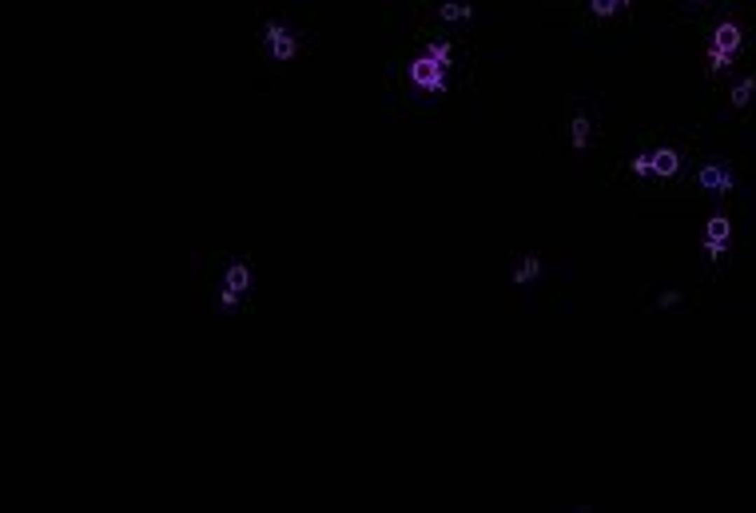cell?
I'll return each mask as SVG.
<instances>
[{"mask_svg": "<svg viewBox=\"0 0 756 513\" xmlns=\"http://www.w3.org/2000/svg\"><path fill=\"white\" fill-rule=\"evenodd\" d=\"M633 171H637V175H653V156H649V151L637 156V159H633Z\"/></svg>", "mask_w": 756, "mask_h": 513, "instance_id": "14", "label": "cell"}, {"mask_svg": "<svg viewBox=\"0 0 756 513\" xmlns=\"http://www.w3.org/2000/svg\"><path fill=\"white\" fill-rule=\"evenodd\" d=\"M756 96V76H744L741 84L732 88V104H736V108H744V104H748V100Z\"/></svg>", "mask_w": 756, "mask_h": 513, "instance_id": "10", "label": "cell"}, {"mask_svg": "<svg viewBox=\"0 0 756 513\" xmlns=\"http://www.w3.org/2000/svg\"><path fill=\"white\" fill-rule=\"evenodd\" d=\"M219 303H224V306H235V303H239V291H231V287H224V294H219Z\"/></svg>", "mask_w": 756, "mask_h": 513, "instance_id": "18", "label": "cell"}, {"mask_svg": "<svg viewBox=\"0 0 756 513\" xmlns=\"http://www.w3.org/2000/svg\"><path fill=\"white\" fill-rule=\"evenodd\" d=\"M617 4H621V0H589V8H593L597 16H609L613 8H617Z\"/></svg>", "mask_w": 756, "mask_h": 513, "instance_id": "15", "label": "cell"}, {"mask_svg": "<svg viewBox=\"0 0 756 513\" xmlns=\"http://www.w3.org/2000/svg\"><path fill=\"white\" fill-rule=\"evenodd\" d=\"M724 247H729L724 239H705V251H708L713 259H717V255H724Z\"/></svg>", "mask_w": 756, "mask_h": 513, "instance_id": "16", "label": "cell"}, {"mask_svg": "<svg viewBox=\"0 0 756 513\" xmlns=\"http://www.w3.org/2000/svg\"><path fill=\"white\" fill-rule=\"evenodd\" d=\"M681 303V291H661V299H657V306H677Z\"/></svg>", "mask_w": 756, "mask_h": 513, "instance_id": "17", "label": "cell"}, {"mask_svg": "<svg viewBox=\"0 0 756 513\" xmlns=\"http://www.w3.org/2000/svg\"><path fill=\"white\" fill-rule=\"evenodd\" d=\"M736 44H741V25H732V20H724V25H717V32H713V48L736 52Z\"/></svg>", "mask_w": 756, "mask_h": 513, "instance_id": "5", "label": "cell"}, {"mask_svg": "<svg viewBox=\"0 0 756 513\" xmlns=\"http://www.w3.org/2000/svg\"><path fill=\"white\" fill-rule=\"evenodd\" d=\"M649 156H653V175H677L681 171V151L677 147H657Z\"/></svg>", "mask_w": 756, "mask_h": 513, "instance_id": "4", "label": "cell"}, {"mask_svg": "<svg viewBox=\"0 0 756 513\" xmlns=\"http://www.w3.org/2000/svg\"><path fill=\"white\" fill-rule=\"evenodd\" d=\"M621 4H629V0H621Z\"/></svg>", "mask_w": 756, "mask_h": 513, "instance_id": "19", "label": "cell"}, {"mask_svg": "<svg viewBox=\"0 0 756 513\" xmlns=\"http://www.w3.org/2000/svg\"><path fill=\"white\" fill-rule=\"evenodd\" d=\"M438 16H442V20H470L474 8H470V0H446V4L438 8Z\"/></svg>", "mask_w": 756, "mask_h": 513, "instance_id": "7", "label": "cell"}, {"mask_svg": "<svg viewBox=\"0 0 756 513\" xmlns=\"http://www.w3.org/2000/svg\"><path fill=\"white\" fill-rule=\"evenodd\" d=\"M410 80L426 92H442L446 88V64H438L434 56H418V60L410 64Z\"/></svg>", "mask_w": 756, "mask_h": 513, "instance_id": "1", "label": "cell"}, {"mask_svg": "<svg viewBox=\"0 0 756 513\" xmlns=\"http://www.w3.org/2000/svg\"><path fill=\"white\" fill-rule=\"evenodd\" d=\"M426 56H434L438 64H450V40H430V44H426Z\"/></svg>", "mask_w": 756, "mask_h": 513, "instance_id": "13", "label": "cell"}, {"mask_svg": "<svg viewBox=\"0 0 756 513\" xmlns=\"http://www.w3.org/2000/svg\"><path fill=\"white\" fill-rule=\"evenodd\" d=\"M227 287H231V291H239V294H247L251 291V267L247 263H231V267H227Z\"/></svg>", "mask_w": 756, "mask_h": 513, "instance_id": "6", "label": "cell"}, {"mask_svg": "<svg viewBox=\"0 0 756 513\" xmlns=\"http://www.w3.org/2000/svg\"><path fill=\"white\" fill-rule=\"evenodd\" d=\"M729 235H732V227L724 215H713V219H708V239H724V243H729Z\"/></svg>", "mask_w": 756, "mask_h": 513, "instance_id": "12", "label": "cell"}, {"mask_svg": "<svg viewBox=\"0 0 756 513\" xmlns=\"http://www.w3.org/2000/svg\"><path fill=\"white\" fill-rule=\"evenodd\" d=\"M263 40H267V48H271L279 60H291V56H295V48H298L295 36H291V32H287L279 20H267V28H263Z\"/></svg>", "mask_w": 756, "mask_h": 513, "instance_id": "2", "label": "cell"}, {"mask_svg": "<svg viewBox=\"0 0 756 513\" xmlns=\"http://www.w3.org/2000/svg\"><path fill=\"white\" fill-rule=\"evenodd\" d=\"M701 187H708L713 196H724V191H732L729 167H720V163H705V167H701Z\"/></svg>", "mask_w": 756, "mask_h": 513, "instance_id": "3", "label": "cell"}, {"mask_svg": "<svg viewBox=\"0 0 756 513\" xmlns=\"http://www.w3.org/2000/svg\"><path fill=\"white\" fill-rule=\"evenodd\" d=\"M589 128H593V123H589V116H585V111H577V116H573V123H570L573 147H585V144H589Z\"/></svg>", "mask_w": 756, "mask_h": 513, "instance_id": "8", "label": "cell"}, {"mask_svg": "<svg viewBox=\"0 0 756 513\" xmlns=\"http://www.w3.org/2000/svg\"><path fill=\"white\" fill-rule=\"evenodd\" d=\"M542 275V259L537 255H525L518 263V271H514V282H530V279H537Z\"/></svg>", "mask_w": 756, "mask_h": 513, "instance_id": "9", "label": "cell"}, {"mask_svg": "<svg viewBox=\"0 0 756 513\" xmlns=\"http://www.w3.org/2000/svg\"><path fill=\"white\" fill-rule=\"evenodd\" d=\"M732 64V52H724V48H708V72H724Z\"/></svg>", "mask_w": 756, "mask_h": 513, "instance_id": "11", "label": "cell"}]
</instances>
